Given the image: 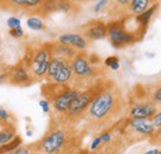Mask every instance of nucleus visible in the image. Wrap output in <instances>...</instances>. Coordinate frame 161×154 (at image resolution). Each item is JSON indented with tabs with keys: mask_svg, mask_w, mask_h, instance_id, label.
Masks as SVG:
<instances>
[{
	"mask_svg": "<svg viewBox=\"0 0 161 154\" xmlns=\"http://www.w3.org/2000/svg\"><path fill=\"white\" fill-rule=\"evenodd\" d=\"M6 154H32V153L26 147H18L16 149H14V151H11V152H9V153Z\"/></svg>",
	"mask_w": 161,
	"mask_h": 154,
	"instance_id": "obj_26",
	"label": "nucleus"
},
{
	"mask_svg": "<svg viewBox=\"0 0 161 154\" xmlns=\"http://www.w3.org/2000/svg\"><path fill=\"white\" fill-rule=\"evenodd\" d=\"M108 37L114 48H124L138 39L135 33L125 28L123 21H114L108 25Z\"/></svg>",
	"mask_w": 161,
	"mask_h": 154,
	"instance_id": "obj_8",
	"label": "nucleus"
},
{
	"mask_svg": "<svg viewBox=\"0 0 161 154\" xmlns=\"http://www.w3.org/2000/svg\"><path fill=\"white\" fill-rule=\"evenodd\" d=\"M128 107V100L120 88L105 80L104 86L94 97L84 115L86 128L92 133L107 131L125 118Z\"/></svg>",
	"mask_w": 161,
	"mask_h": 154,
	"instance_id": "obj_1",
	"label": "nucleus"
},
{
	"mask_svg": "<svg viewBox=\"0 0 161 154\" xmlns=\"http://www.w3.org/2000/svg\"><path fill=\"white\" fill-rule=\"evenodd\" d=\"M123 126L120 127L121 135L126 144H133L142 139H150L155 132V126L151 118H135L129 117L123 120Z\"/></svg>",
	"mask_w": 161,
	"mask_h": 154,
	"instance_id": "obj_5",
	"label": "nucleus"
},
{
	"mask_svg": "<svg viewBox=\"0 0 161 154\" xmlns=\"http://www.w3.org/2000/svg\"><path fill=\"white\" fill-rule=\"evenodd\" d=\"M45 0H0V8L9 11L37 9Z\"/></svg>",
	"mask_w": 161,
	"mask_h": 154,
	"instance_id": "obj_14",
	"label": "nucleus"
},
{
	"mask_svg": "<svg viewBox=\"0 0 161 154\" xmlns=\"http://www.w3.org/2000/svg\"><path fill=\"white\" fill-rule=\"evenodd\" d=\"M10 35L13 37H15V38H20V37L24 36V30H22V27L13 28V30H10Z\"/></svg>",
	"mask_w": 161,
	"mask_h": 154,
	"instance_id": "obj_28",
	"label": "nucleus"
},
{
	"mask_svg": "<svg viewBox=\"0 0 161 154\" xmlns=\"http://www.w3.org/2000/svg\"><path fill=\"white\" fill-rule=\"evenodd\" d=\"M158 153H159V148H153V149L147 151L145 154H158Z\"/></svg>",
	"mask_w": 161,
	"mask_h": 154,
	"instance_id": "obj_33",
	"label": "nucleus"
},
{
	"mask_svg": "<svg viewBox=\"0 0 161 154\" xmlns=\"http://www.w3.org/2000/svg\"><path fill=\"white\" fill-rule=\"evenodd\" d=\"M8 81L13 85H19V86H26L32 83V74L25 62L18 64L14 67L9 73H8Z\"/></svg>",
	"mask_w": 161,
	"mask_h": 154,
	"instance_id": "obj_11",
	"label": "nucleus"
},
{
	"mask_svg": "<svg viewBox=\"0 0 161 154\" xmlns=\"http://www.w3.org/2000/svg\"><path fill=\"white\" fill-rule=\"evenodd\" d=\"M104 65L108 67L109 69L112 70H118L120 68V62H119V58L117 56H110L104 60Z\"/></svg>",
	"mask_w": 161,
	"mask_h": 154,
	"instance_id": "obj_22",
	"label": "nucleus"
},
{
	"mask_svg": "<svg viewBox=\"0 0 161 154\" xmlns=\"http://www.w3.org/2000/svg\"><path fill=\"white\" fill-rule=\"evenodd\" d=\"M108 1H114V0H108Z\"/></svg>",
	"mask_w": 161,
	"mask_h": 154,
	"instance_id": "obj_37",
	"label": "nucleus"
},
{
	"mask_svg": "<svg viewBox=\"0 0 161 154\" xmlns=\"http://www.w3.org/2000/svg\"><path fill=\"white\" fill-rule=\"evenodd\" d=\"M83 36L93 41L105 38L108 36V25L102 21H91L83 27Z\"/></svg>",
	"mask_w": 161,
	"mask_h": 154,
	"instance_id": "obj_13",
	"label": "nucleus"
},
{
	"mask_svg": "<svg viewBox=\"0 0 161 154\" xmlns=\"http://www.w3.org/2000/svg\"><path fill=\"white\" fill-rule=\"evenodd\" d=\"M51 57H52V52H51L50 44L40 46L31 52L29 59H26L24 62L27 64V67L32 74V78L46 77Z\"/></svg>",
	"mask_w": 161,
	"mask_h": 154,
	"instance_id": "obj_7",
	"label": "nucleus"
},
{
	"mask_svg": "<svg viewBox=\"0 0 161 154\" xmlns=\"http://www.w3.org/2000/svg\"><path fill=\"white\" fill-rule=\"evenodd\" d=\"M73 1H77V3H82V1H88V0H73Z\"/></svg>",
	"mask_w": 161,
	"mask_h": 154,
	"instance_id": "obj_35",
	"label": "nucleus"
},
{
	"mask_svg": "<svg viewBox=\"0 0 161 154\" xmlns=\"http://www.w3.org/2000/svg\"><path fill=\"white\" fill-rule=\"evenodd\" d=\"M104 84H105V80H101V81H97L93 85L86 88L84 90H80V94L71 102L66 114L60 115L61 121H63L68 125L76 126V123H78L80 118H84V115H86L89 105L92 104L94 97L98 95V93L102 90Z\"/></svg>",
	"mask_w": 161,
	"mask_h": 154,
	"instance_id": "obj_3",
	"label": "nucleus"
},
{
	"mask_svg": "<svg viewBox=\"0 0 161 154\" xmlns=\"http://www.w3.org/2000/svg\"><path fill=\"white\" fill-rule=\"evenodd\" d=\"M75 126L57 120L39 143L35 144L36 154H73L80 146V137L73 130Z\"/></svg>",
	"mask_w": 161,
	"mask_h": 154,
	"instance_id": "obj_2",
	"label": "nucleus"
},
{
	"mask_svg": "<svg viewBox=\"0 0 161 154\" xmlns=\"http://www.w3.org/2000/svg\"><path fill=\"white\" fill-rule=\"evenodd\" d=\"M15 137V128L11 123L5 122L3 130H0V146L9 143Z\"/></svg>",
	"mask_w": 161,
	"mask_h": 154,
	"instance_id": "obj_19",
	"label": "nucleus"
},
{
	"mask_svg": "<svg viewBox=\"0 0 161 154\" xmlns=\"http://www.w3.org/2000/svg\"><path fill=\"white\" fill-rule=\"evenodd\" d=\"M107 5H108V0H98V3H97L96 6H94V11H96V13H99V11H102Z\"/></svg>",
	"mask_w": 161,
	"mask_h": 154,
	"instance_id": "obj_30",
	"label": "nucleus"
},
{
	"mask_svg": "<svg viewBox=\"0 0 161 154\" xmlns=\"http://www.w3.org/2000/svg\"><path fill=\"white\" fill-rule=\"evenodd\" d=\"M57 42L71 46L78 51H84L88 47V41L84 36H82L80 33H63L61 35Z\"/></svg>",
	"mask_w": 161,
	"mask_h": 154,
	"instance_id": "obj_15",
	"label": "nucleus"
},
{
	"mask_svg": "<svg viewBox=\"0 0 161 154\" xmlns=\"http://www.w3.org/2000/svg\"><path fill=\"white\" fill-rule=\"evenodd\" d=\"M6 79H8V73H6V74H1V75H0V84H1L3 81H5Z\"/></svg>",
	"mask_w": 161,
	"mask_h": 154,
	"instance_id": "obj_34",
	"label": "nucleus"
},
{
	"mask_svg": "<svg viewBox=\"0 0 161 154\" xmlns=\"http://www.w3.org/2000/svg\"><path fill=\"white\" fill-rule=\"evenodd\" d=\"M151 121H153V123H154L155 128L161 127V111H158L155 115L153 116V117H151Z\"/></svg>",
	"mask_w": 161,
	"mask_h": 154,
	"instance_id": "obj_27",
	"label": "nucleus"
},
{
	"mask_svg": "<svg viewBox=\"0 0 161 154\" xmlns=\"http://www.w3.org/2000/svg\"><path fill=\"white\" fill-rule=\"evenodd\" d=\"M72 70L73 75L71 81H75L73 88L86 89L97 83V80L94 81V78L98 77V69L92 64L89 57L83 51L78 52L72 59Z\"/></svg>",
	"mask_w": 161,
	"mask_h": 154,
	"instance_id": "obj_4",
	"label": "nucleus"
},
{
	"mask_svg": "<svg viewBox=\"0 0 161 154\" xmlns=\"http://www.w3.org/2000/svg\"><path fill=\"white\" fill-rule=\"evenodd\" d=\"M159 111L158 105L150 100L133 102L128 107V116L135 118H151Z\"/></svg>",
	"mask_w": 161,
	"mask_h": 154,
	"instance_id": "obj_10",
	"label": "nucleus"
},
{
	"mask_svg": "<svg viewBox=\"0 0 161 154\" xmlns=\"http://www.w3.org/2000/svg\"><path fill=\"white\" fill-rule=\"evenodd\" d=\"M9 120V112L0 106V122H6Z\"/></svg>",
	"mask_w": 161,
	"mask_h": 154,
	"instance_id": "obj_31",
	"label": "nucleus"
},
{
	"mask_svg": "<svg viewBox=\"0 0 161 154\" xmlns=\"http://www.w3.org/2000/svg\"><path fill=\"white\" fill-rule=\"evenodd\" d=\"M39 105H40V107L42 109V111H43L45 114L50 112V101H48V100H46V99H43V100H40Z\"/></svg>",
	"mask_w": 161,
	"mask_h": 154,
	"instance_id": "obj_29",
	"label": "nucleus"
},
{
	"mask_svg": "<svg viewBox=\"0 0 161 154\" xmlns=\"http://www.w3.org/2000/svg\"><path fill=\"white\" fill-rule=\"evenodd\" d=\"M131 0H117V4L120 5V6H126Z\"/></svg>",
	"mask_w": 161,
	"mask_h": 154,
	"instance_id": "obj_32",
	"label": "nucleus"
},
{
	"mask_svg": "<svg viewBox=\"0 0 161 154\" xmlns=\"http://www.w3.org/2000/svg\"><path fill=\"white\" fill-rule=\"evenodd\" d=\"M72 8L71 0H45L40 6L37 8V14L41 16H46L55 11H63L67 13Z\"/></svg>",
	"mask_w": 161,
	"mask_h": 154,
	"instance_id": "obj_12",
	"label": "nucleus"
},
{
	"mask_svg": "<svg viewBox=\"0 0 161 154\" xmlns=\"http://www.w3.org/2000/svg\"><path fill=\"white\" fill-rule=\"evenodd\" d=\"M150 143L154 144V146L161 147V127H158L155 130L154 135L151 136V138H150Z\"/></svg>",
	"mask_w": 161,
	"mask_h": 154,
	"instance_id": "obj_24",
	"label": "nucleus"
},
{
	"mask_svg": "<svg viewBox=\"0 0 161 154\" xmlns=\"http://www.w3.org/2000/svg\"><path fill=\"white\" fill-rule=\"evenodd\" d=\"M155 0H131L126 6H128V11L129 14L138 16L141 13H144L145 10H147L150 6H153Z\"/></svg>",
	"mask_w": 161,
	"mask_h": 154,
	"instance_id": "obj_17",
	"label": "nucleus"
},
{
	"mask_svg": "<svg viewBox=\"0 0 161 154\" xmlns=\"http://www.w3.org/2000/svg\"><path fill=\"white\" fill-rule=\"evenodd\" d=\"M26 25H27L29 28H31V30H34V31H41V30L45 28L43 21H42L40 18H37V16H31V18H29L27 21H26Z\"/></svg>",
	"mask_w": 161,
	"mask_h": 154,
	"instance_id": "obj_21",
	"label": "nucleus"
},
{
	"mask_svg": "<svg viewBox=\"0 0 161 154\" xmlns=\"http://www.w3.org/2000/svg\"><path fill=\"white\" fill-rule=\"evenodd\" d=\"M80 89L77 88H73V86H67L62 93H60L57 96H55L50 104L52 105L53 107V111L57 114V115H63L66 114V111L68 110L71 102L76 99V96L80 94Z\"/></svg>",
	"mask_w": 161,
	"mask_h": 154,
	"instance_id": "obj_9",
	"label": "nucleus"
},
{
	"mask_svg": "<svg viewBox=\"0 0 161 154\" xmlns=\"http://www.w3.org/2000/svg\"><path fill=\"white\" fill-rule=\"evenodd\" d=\"M158 154H161V149H159V153H158Z\"/></svg>",
	"mask_w": 161,
	"mask_h": 154,
	"instance_id": "obj_36",
	"label": "nucleus"
},
{
	"mask_svg": "<svg viewBox=\"0 0 161 154\" xmlns=\"http://www.w3.org/2000/svg\"><path fill=\"white\" fill-rule=\"evenodd\" d=\"M149 100L156 105H161V84H158L156 86L153 88V91L149 96Z\"/></svg>",
	"mask_w": 161,
	"mask_h": 154,
	"instance_id": "obj_23",
	"label": "nucleus"
},
{
	"mask_svg": "<svg viewBox=\"0 0 161 154\" xmlns=\"http://www.w3.org/2000/svg\"><path fill=\"white\" fill-rule=\"evenodd\" d=\"M72 59L52 56L48 63V69L46 73L47 83L53 84H69L72 80Z\"/></svg>",
	"mask_w": 161,
	"mask_h": 154,
	"instance_id": "obj_6",
	"label": "nucleus"
},
{
	"mask_svg": "<svg viewBox=\"0 0 161 154\" xmlns=\"http://www.w3.org/2000/svg\"><path fill=\"white\" fill-rule=\"evenodd\" d=\"M6 23H8V27H9L10 30H13V28H18V27H21L20 19H19V18H15V16L9 18Z\"/></svg>",
	"mask_w": 161,
	"mask_h": 154,
	"instance_id": "obj_25",
	"label": "nucleus"
},
{
	"mask_svg": "<svg viewBox=\"0 0 161 154\" xmlns=\"http://www.w3.org/2000/svg\"><path fill=\"white\" fill-rule=\"evenodd\" d=\"M50 47H51L52 56H58V57L67 58V59H73V57L78 53L77 49H75L73 47L60 43V42L50 43Z\"/></svg>",
	"mask_w": 161,
	"mask_h": 154,
	"instance_id": "obj_16",
	"label": "nucleus"
},
{
	"mask_svg": "<svg viewBox=\"0 0 161 154\" xmlns=\"http://www.w3.org/2000/svg\"><path fill=\"white\" fill-rule=\"evenodd\" d=\"M20 146H21V138L19 137V136H15V137H14V139H11L9 143L0 146V154L9 153V152H11V151L16 149V148H18V147H20Z\"/></svg>",
	"mask_w": 161,
	"mask_h": 154,
	"instance_id": "obj_20",
	"label": "nucleus"
},
{
	"mask_svg": "<svg viewBox=\"0 0 161 154\" xmlns=\"http://www.w3.org/2000/svg\"><path fill=\"white\" fill-rule=\"evenodd\" d=\"M156 9H158V4H154L153 6H150L147 10H145L144 13H141L140 15H138V16H135V21H136V23L140 26V27H146L147 26V23L150 22V20L153 18V15H154V13L156 11Z\"/></svg>",
	"mask_w": 161,
	"mask_h": 154,
	"instance_id": "obj_18",
	"label": "nucleus"
}]
</instances>
